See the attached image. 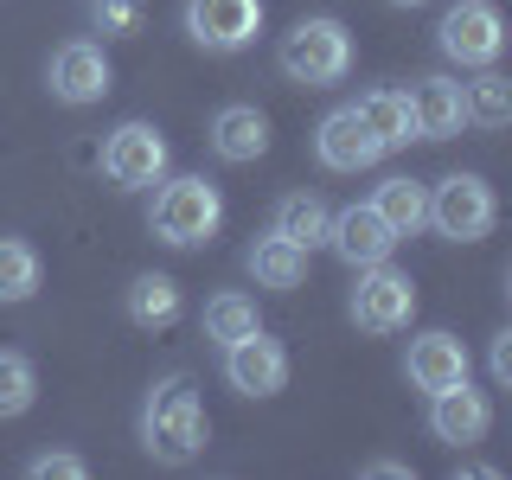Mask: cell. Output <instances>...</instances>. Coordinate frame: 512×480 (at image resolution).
Masks as SVG:
<instances>
[{"label":"cell","instance_id":"6da1fadb","mask_svg":"<svg viewBox=\"0 0 512 480\" xmlns=\"http://www.w3.org/2000/svg\"><path fill=\"white\" fill-rule=\"evenodd\" d=\"M205 436H212V423H205V404L192 391V378L186 372L160 378L148 391V404H141V448L160 468H186V461L205 455Z\"/></svg>","mask_w":512,"mask_h":480},{"label":"cell","instance_id":"7a4b0ae2","mask_svg":"<svg viewBox=\"0 0 512 480\" xmlns=\"http://www.w3.org/2000/svg\"><path fill=\"white\" fill-rule=\"evenodd\" d=\"M154 237L160 244H173V250H199V244H212L218 237V224H224V199H218V186L205 180V173H180V180H160L154 192Z\"/></svg>","mask_w":512,"mask_h":480},{"label":"cell","instance_id":"3957f363","mask_svg":"<svg viewBox=\"0 0 512 480\" xmlns=\"http://www.w3.org/2000/svg\"><path fill=\"white\" fill-rule=\"evenodd\" d=\"M282 71H288V84H301V90H327V84H340V77L352 71V32L340 20H327V13H314V20H295L282 32Z\"/></svg>","mask_w":512,"mask_h":480},{"label":"cell","instance_id":"277c9868","mask_svg":"<svg viewBox=\"0 0 512 480\" xmlns=\"http://www.w3.org/2000/svg\"><path fill=\"white\" fill-rule=\"evenodd\" d=\"M500 205H493V186L480 173H448V180L429 186V224L448 237V244H480L493 231Z\"/></svg>","mask_w":512,"mask_h":480},{"label":"cell","instance_id":"5b68a950","mask_svg":"<svg viewBox=\"0 0 512 480\" xmlns=\"http://www.w3.org/2000/svg\"><path fill=\"white\" fill-rule=\"evenodd\" d=\"M346 308H352V327L359 333H397V327H410V314H416V282L391 263H365Z\"/></svg>","mask_w":512,"mask_h":480},{"label":"cell","instance_id":"8992f818","mask_svg":"<svg viewBox=\"0 0 512 480\" xmlns=\"http://www.w3.org/2000/svg\"><path fill=\"white\" fill-rule=\"evenodd\" d=\"M436 45H442V58H455V64H493L506 52V20H500V7L493 0H455V7L442 13V26H436Z\"/></svg>","mask_w":512,"mask_h":480},{"label":"cell","instance_id":"52a82bcc","mask_svg":"<svg viewBox=\"0 0 512 480\" xmlns=\"http://www.w3.org/2000/svg\"><path fill=\"white\" fill-rule=\"evenodd\" d=\"M167 135H160L154 122H122L116 135L103 141V173H109V186H122V192H141V186H160L167 180Z\"/></svg>","mask_w":512,"mask_h":480},{"label":"cell","instance_id":"ba28073f","mask_svg":"<svg viewBox=\"0 0 512 480\" xmlns=\"http://www.w3.org/2000/svg\"><path fill=\"white\" fill-rule=\"evenodd\" d=\"M45 84H52L58 103H71V109H84V103H103L109 84H116V71H109V58H103V45L96 39H64L52 64H45Z\"/></svg>","mask_w":512,"mask_h":480},{"label":"cell","instance_id":"9c48e42d","mask_svg":"<svg viewBox=\"0 0 512 480\" xmlns=\"http://www.w3.org/2000/svg\"><path fill=\"white\" fill-rule=\"evenodd\" d=\"M263 32V0H186V39L205 52H244Z\"/></svg>","mask_w":512,"mask_h":480},{"label":"cell","instance_id":"30bf717a","mask_svg":"<svg viewBox=\"0 0 512 480\" xmlns=\"http://www.w3.org/2000/svg\"><path fill=\"white\" fill-rule=\"evenodd\" d=\"M224 378H231V391H244V397H276L288 384L282 340H269L263 327L244 333V340H231V346H224Z\"/></svg>","mask_w":512,"mask_h":480},{"label":"cell","instance_id":"8fae6325","mask_svg":"<svg viewBox=\"0 0 512 480\" xmlns=\"http://www.w3.org/2000/svg\"><path fill=\"white\" fill-rule=\"evenodd\" d=\"M327 244H333V256H340V263L365 269V263H391L397 231L372 212V199H365V205H346V212L327 218Z\"/></svg>","mask_w":512,"mask_h":480},{"label":"cell","instance_id":"7c38bea8","mask_svg":"<svg viewBox=\"0 0 512 480\" xmlns=\"http://www.w3.org/2000/svg\"><path fill=\"white\" fill-rule=\"evenodd\" d=\"M314 160L327 173H359V167H372V160H384V148L352 109H333V116H320V128H314Z\"/></svg>","mask_w":512,"mask_h":480},{"label":"cell","instance_id":"4fadbf2b","mask_svg":"<svg viewBox=\"0 0 512 480\" xmlns=\"http://www.w3.org/2000/svg\"><path fill=\"white\" fill-rule=\"evenodd\" d=\"M410 96V116H416V141H448V135H461L468 128V96H461L455 77H416V90Z\"/></svg>","mask_w":512,"mask_h":480},{"label":"cell","instance_id":"5bb4252c","mask_svg":"<svg viewBox=\"0 0 512 480\" xmlns=\"http://www.w3.org/2000/svg\"><path fill=\"white\" fill-rule=\"evenodd\" d=\"M487 423H493V410H487V397H480L468 378L429 397V429H436V442H448V448L480 442V436H487Z\"/></svg>","mask_w":512,"mask_h":480},{"label":"cell","instance_id":"9a60e30c","mask_svg":"<svg viewBox=\"0 0 512 480\" xmlns=\"http://www.w3.org/2000/svg\"><path fill=\"white\" fill-rule=\"evenodd\" d=\"M212 154L231 160V167H250V160L269 154V116L256 103H224L212 116Z\"/></svg>","mask_w":512,"mask_h":480},{"label":"cell","instance_id":"2e32d148","mask_svg":"<svg viewBox=\"0 0 512 480\" xmlns=\"http://www.w3.org/2000/svg\"><path fill=\"white\" fill-rule=\"evenodd\" d=\"M404 372L416 391H448V384H461L468 378V346L455 340V333H423V340H410V359H404Z\"/></svg>","mask_w":512,"mask_h":480},{"label":"cell","instance_id":"e0dca14e","mask_svg":"<svg viewBox=\"0 0 512 480\" xmlns=\"http://www.w3.org/2000/svg\"><path fill=\"white\" fill-rule=\"evenodd\" d=\"M352 116H359L365 128L378 135V148H410L416 141V116H410V96L404 90H365L359 103H352Z\"/></svg>","mask_w":512,"mask_h":480},{"label":"cell","instance_id":"ac0fdd59","mask_svg":"<svg viewBox=\"0 0 512 480\" xmlns=\"http://www.w3.org/2000/svg\"><path fill=\"white\" fill-rule=\"evenodd\" d=\"M372 212L391 224L397 237H416L429 224V186L410 180V173H391V180H378V192H372Z\"/></svg>","mask_w":512,"mask_h":480},{"label":"cell","instance_id":"d6986e66","mask_svg":"<svg viewBox=\"0 0 512 480\" xmlns=\"http://www.w3.org/2000/svg\"><path fill=\"white\" fill-rule=\"evenodd\" d=\"M244 263H250V276H256V288H301V276H308V250H301V244H288L282 231L256 237Z\"/></svg>","mask_w":512,"mask_h":480},{"label":"cell","instance_id":"ffe728a7","mask_svg":"<svg viewBox=\"0 0 512 480\" xmlns=\"http://www.w3.org/2000/svg\"><path fill=\"white\" fill-rule=\"evenodd\" d=\"M122 308L135 327H173L180 320V282L173 276H135L122 295Z\"/></svg>","mask_w":512,"mask_h":480},{"label":"cell","instance_id":"44dd1931","mask_svg":"<svg viewBox=\"0 0 512 480\" xmlns=\"http://www.w3.org/2000/svg\"><path fill=\"white\" fill-rule=\"evenodd\" d=\"M39 282H45V263H39V250L26 244V237H0V301H32L39 295Z\"/></svg>","mask_w":512,"mask_h":480},{"label":"cell","instance_id":"7402d4cb","mask_svg":"<svg viewBox=\"0 0 512 480\" xmlns=\"http://www.w3.org/2000/svg\"><path fill=\"white\" fill-rule=\"evenodd\" d=\"M327 205L314 199V192H288V199L276 205V224L269 231H282L288 244H301V250H314V244H327Z\"/></svg>","mask_w":512,"mask_h":480},{"label":"cell","instance_id":"603a6c76","mask_svg":"<svg viewBox=\"0 0 512 480\" xmlns=\"http://www.w3.org/2000/svg\"><path fill=\"white\" fill-rule=\"evenodd\" d=\"M461 96H468V122H480V128H506L512 122V84L500 71H487V64H480L474 84H461Z\"/></svg>","mask_w":512,"mask_h":480},{"label":"cell","instance_id":"cb8c5ba5","mask_svg":"<svg viewBox=\"0 0 512 480\" xmlns=\"http://www.w3.org/2000/svg\"><path fill=\"white\" fill-rule=\"evenodd\" d=\"M263 320H256V301L250 295H212L205 301V340L212 346H231L244 340V333H256Z\"/></svg>","mask_w":512,"mask_h":480},{"label":"cell","instance_id":"d4e9b609","mask_svg":"<svg viewBox=\"0 0 512 480\" xmlns=\"http://www.w3.org/2000/svg\"><path fill=\"white\" fill-rule=\"evenodd\" d=\"M32 397H39V372L20 352H0V416H26Z\"/></svg>","mask_w":512,"mask_h":480},{"label":"cell","instance_id":"484cf974","mask_svg":"<svg viewBox=\"0 0 512 480\" xmlns=\"http://www.w3.org/2000/svg\"><path fill=\"white\" fill-rule=\"evenodd\" d=\"M141 20H148L141 0H90V26L103 32V39H135Z\"/></svg>","mask_w":512,"mask_h":480},{"label":"cell","instance_id":"4316f807","mask_svg":"<svg viewBox=\"0 0 512 480\" xmlns=\"http://www.w3.org/2000/svg\"><path fill=\"white\" fill-rule=\"evenodd\" d=\"M26 474H32V480H84V474H90V461H84V455H71V448H52V455H32V461H26Z\"/></svg>","mask_w":512,"mask_h":480},{"label":"cell","instance_id":"83f0119b","mask_svg":"<svg viewBox=\"0 0 512 480\" xmlns=\"http://www.w3.org/2000/svg\"><path fill=\"white\" fill-rule=\"evenodd\" d=\"M493 378L512 384V333H493Z\"/></svg>","mask_w":512,"mask_h":480},{"label":"cell","instance_id":"f1b7e54d","mask_svg":"<svg viewBox=\"0 0 512 480\" xmlns=\"http://www.w3.org/2000/svg\"><path fill=\"white\" fill-rule=\"evenodd\" d=\"M365 474H378V480H397V474H410V468H404V461H372Z\"/></svg>","mask_w":512,"mask_h":480},{"label":"cell","instance_id":"f546056e","mask_svg":"<svg viewBox=\"0 0 512 480\" xmlns=\"http://www.w3.org/2000/svg\"><path fill=\"white\" fill-rule=\"evenodd\" d=\"M391 7H429V0H391Z\"/></svg>","mask_w":512,"mask_h":480}]
</instances>
